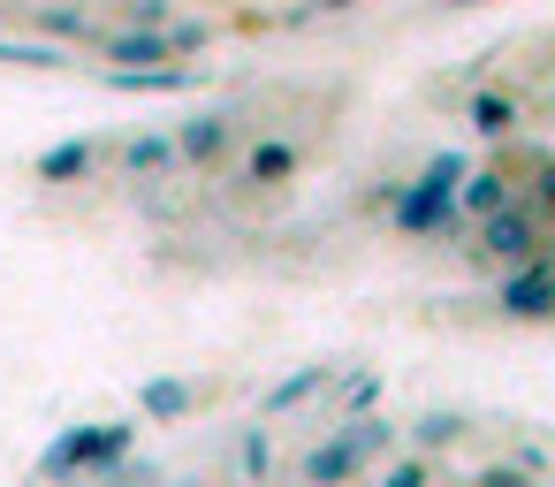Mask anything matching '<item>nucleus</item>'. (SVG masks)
<instances>
[{"instance_id": "nucleus-3", "label": "nucleus", "mask_w": 555, "mask_h": 487, "mask_svg": "<svg viewBox=\"0 0 555 487\" xmlns=\"http://www.w3.org/2000/svg\"><path fill=\"white\" fill-rule=\"evenodd\" d=\"M92 161H100V145L77 138V145H54V153L39 161V176H47V183H77V176H92Z\"/></svg>"}, {"instance_id": "nucleus-4", "label": "nucleus", "mask_w": 555, "mask_h": 487, "mask_svg": "<svg viewBox=\"0 0 555 487\" xmlns=\"http://www.w3.org/2000/svg\"><path fill=\"white\" fill-rule=\"evenodd\" d=\"M168 161H176V138H130V145H122V168H130V176H160Z\"/></svg>"}, {"instance_id": "nucleus-1", "label": "nucleus", "mask_w": 555, "mask_h": 487, "mask_svg": "<svg viewBox=\"0 0 555 487\" xmlns=\"http://www.w3.org/2000/svg\"><path fill=\"white\" fill-rule=\"evenodd\" d=\"M198 449L145 426H85L47 457L54 487H555V419L411 403L373 381H289L198 419Z\"/></svg>"}, {"instance_id": "nucleus-2", "label": "nucleus", "mask_w": 555, "mask_h": 487, "mask_svg": "<svg viewBox=\"0 0 555 487\" xmlns=\"http://www.w3.org/2000/svg\"><path fill=\"white\" fill-rule=\"evenodd\" d=\"M31 24H39L47 39H100V24L77 9V0H47V9H31Z\"/></svg>"}]
</instances>
